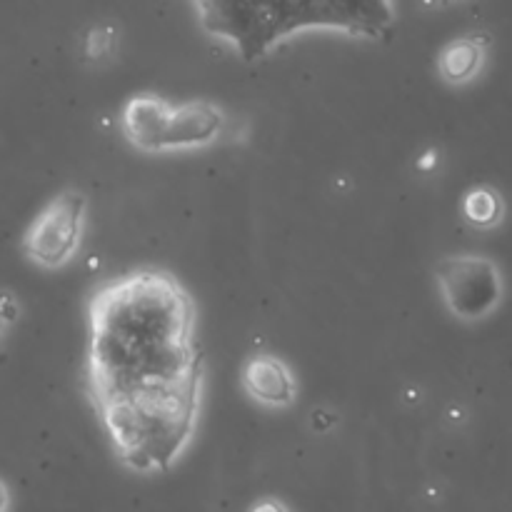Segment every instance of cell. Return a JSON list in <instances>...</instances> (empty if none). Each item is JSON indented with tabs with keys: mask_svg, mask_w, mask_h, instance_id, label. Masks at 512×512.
I'll list each match as a JSON object with an SVG mask.
<instances>
[{
	"mask_svg": "<svg viewBox=\"0 0 512 512\" xmlns=\"http://www.w3.org/2000/svg\"><path fill=\"white\" fill-rule=\"evenodd\" d=\"M83 383L123 468L168 473L193 445L205 400L198 305L173 273L133 268L85 300Z\"/></svg>",
	"mask_w": 512,
	"mask_h": 512,
	"instance_id": "cell-1",
	"label": "cell"
},
{
	"mask_svg": "<svg viewBox=\"0 0 512 512\" xmlns=\"http://www.w3.org/2000/svg\"><path fill=\"white\" fill-rule=\"evenodd\" d=\"M208 38L245 63L263 60L303 33L385 40L398 25V0H188Z\"/></svg>",
	"mask_w": 512,
	"mask_h": 512,
	"instance_id": "cell-2",
	"label": "cell"
},
{
	"mask_svg": "<svg viewBox=\"0 0 512 512\" xmlns=\"http://www.w3.org/2000/svg\"><path fill=\"white\" fill-rule=\"evenodd\" d=\"M435 283L445 310L460 323H483L505 300L500 265L483 253L443 255L435 263Z\"/></svg>",
	"mask_w": 512,
	"mask_h": 512,
	"instance_id": "cell-3",
	"label": "cell"
},
{
	"mask_svg": "<svg viewBox=\"0 0 512 512\" xmlns=\"http://www.w3.org/2000/svg\"><path fill=\"white\" fill-rule=\"evenodd\" d=\"M88 223V198L63 188L38 210L20 238L25 260L40 270H63L78 255Z\"/></svg>",
	"mask_w": 512,
	"mask_h": 512,
	"instance_id": "cell-4",
	"label": "cell"
},
{
	"mask_svg": "<svg viewBox=\"0 0 512 512\" xmlns=\"http://www.w3.org/2000/svg\"><path fill=\"white\" fill-rule=\"evenodd\" d=\"M228 133V113L208 98L185 100L173 105L163 140V155L193 153L218 145Z\"/></svg>",
	"mask_w": 512,
	"mask_h": 512,
	"instance_id": "cell-5",
	"label": "cell"
},
{
	"mask_svg": "<svg viewBox=\"0 0 512 512\" xmlns=\"http://www.w3.org/2000/svg\"><path fill=\"white\" fill-rule=\"evenodd\" d=\"M240 388L255 405L285 410L298 400V378L280 355L255 350L240 365Z\"/></svg>",
	"mask_w": 512,
	"mask_h": 512,
	"instance_id": "cell-6",
	"label": "cell"
},
{
	"mask_svg": "<svg viewBox=\"0 0 512 512\" xmlns=\"http://www.w3.org/2000/svg\"><path fill=\"white\" fill-rule=\"evenodd\" d=\"M173 103L158 93H133L123 103L118 128L130 148L145 155H163L165 130H168Z\"/></svg>",
	"mask_w": 512,
	"mask_h": 512,
	"instance_id": "cell-7",
	"label": "cell"
},
{
	"mask_svg": "<svg viewBox=\"0 0 512 512\" xmlns=\"http://www.w3.org/2000/svg\"><path fill=\"white\" fill-rule=\"evenodd\" d=\"M490 53V35L488 33H468L453 38L440 48L438 58H435V68H438L440 80L450 88H463L473 80L480 78L485 70Z\"/></svg>",
	"mask_w": 512,
	"mask_h": 512,
	"instance_id": "cell-8",
	"label": "cell"
},
{
	"mask_svg": "<svg viewBox=\"0 0 512 512\" xmlns=\"http://www.w3.org/2000/svg\"><path fill=\"white\" fill-rule=\"evenodd\" d=\"M460 213L465 223L475 230H495L503 225L508 205H505L503 193L493 185H473L460 200Z\"/></svg>",
	"mask_w": 512,
	"mask_h": 512,
	"instance_id": "cell-9",
	"label": "cell"
},
{
	"mask_svg": "<svg viewBox=\"0 0 512 512\" xmlns=\"http://www.w3.org/2000/svg\"><path fill=\"white\" fill-rule=\"evenodd\" d=\"M115 33L110 25H95V28L88 30L83 40V55L90 60V63H98V60L108 58L110 50H113Z\"/></svg>",
	"mask_w": 512,
	"mask_h": 512,
	"instance_id": "cell-10",
	"label": "cell"
},
{
	"mask_svg": "<svg viewBox=\"0 0 512 512\" xmlns=\"http://www.w3.org/2000/svg\"><path fill=\"white\" fill-rule=\"evenodd\" d=\"M20 320V300L13 290H0V330L8 333Z\"/></svg>",
	"mask_w": 512,
	"mask_h": 512,
	"instance_id": "cell-11",
	"label": "cell"
},
{
	"mask_svg": "<svg viewBox=\"0 0 512 512\" xmlns=\"http://www.w3.org/2000/svg\"><path fill=\"white\" fill-rule=\"evenodd\" d=\"M248 512H290V510L285 508V505L280 503V500H275V498H263V500H258V503H255L253 508H250Z\"/></svg>",
	"mask_w": 512,
	"mask_h": 512,
	"instance_id": "cell-12",
	"label": "cell"
},
{
	"mask_svg": "<svg viewBox=\"0 0 512 512\" xmlns=\"http://www.w3.org/2000/svg\"><path fill=\"white\" fill-rule=\"evenodd\" d=\"M8 508H10V490L8 485L0 480V512H8Z\"/></svg>",
	"mask_w": 512,
	"mask_h": 512,
	"instance_id": "cell-13",
	"label": "cell"
},
{
	"mask_svg": "<svg viewBox=\"0 0 512 512\" xmlns=\"http://www.w3.org/2000/svg\"><path fill=\"white\" fill-rule=\"evenodd\" d=\"M440 3H450V0H440Z\"/></svg>",
	"mask_w": 512,
	"mask_h": 512,
	"instance_id": "cell-14",
	"label": "cell"
},
{
	"mask_svg": "<svg viewBox=\"0 0 512 512\" xmlns=\"http://www.w3.org/2000/svg\"><path fill=\"white\" fill-rule=\"evenodd\" d=\"M3 335H5V333H3V330H0V338H3Z\"/></svg>",
	"mask_w": 512,
	"mask_h": 512,
	"instance_id": "cell-15",
	"label": "cell"
}]
</instances>
